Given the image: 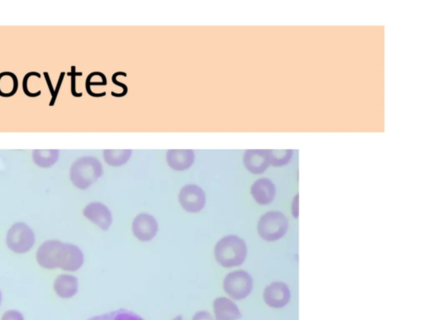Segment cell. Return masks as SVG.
I'll return each mask as SVG.
<instances>
[{
	"label": "cell",
	"mask_w": 427,
	"mask_h": 320,
	"mask_svg": "<svg viewBox=\"0 0 427 320\" xmlns=\"http://www.w3.org/2000/svg\"><path fill=\"white\" fill-rule=\"evenodd\" d=\"M215 258L224 268L240 266L248 256L245 241L236 235H227L219 239L215 246Z\"/></svg>",
	"instance_id": "1"
},
{
	"label": "cell",
	"mask_w": 427,
	"mask_h": 320,
	"mask_svg": "<svg viewBox=\"0 0 427 320\" xmlns=\"http://www.w3.org/2000/svg\"><path fill=\"white\" fill-rule=\"evenodd\" d=\"M104 174L102 164L95 157H81L70 168L69 177L79 190H86Z\"/></svg>",
	"instance_id": "2"
},
{
	"label": "cell",
	"mask_w": 427,
	"mask_h": 320,
	"mask_svg": "<svg viewBox=\"0 0 427 320\" xmlns=\"http://www.w3.org/2000/svg\"><path fill=\"white\" fill-rule=\"evenodd\" d=\"M288 218L280 211L267 212L259 218L258 233L264 240L268 242L279 240L285 235L288 230Z\"/></svg>",
	"instance_id": "3"
},
{
	"label": "cell",
	"mask_w": 427,
	"mask_h": 320,
	"mask_svg": "<svg viewBox=\"0 0 427 320\" xmlns=\"http://www.w3.org/2000/svg\"><path fill=\"white\" fill-rule=\"evenodd\" d=\"M223 288L231 299L244 300L252 291L253 279L245 270L233 271L224 277Z\"/></svg>",
	"instance_id": "4"
},
{
	"label": "cell",
	"mask_w": 427,
	"mask_h": 320,
	"mask_svg": "<svg viewBox=\"0 0 427 320\" xmlns=\"http://www.w3.org/2000/svg\"><path fill=\"white\" fill-rule=\"evenodd\" d=\"M35 235L25 223H16L8 230L6 244L8 249L16 253H27L34 244Z\"/></svg>",
	"instance_id": "5"
},
{
	"label": "cell",
	"mask_w": 427,
	"mask_h": 320,
	"mask_svg": "<svg viewBox=\"0 0 427 320\" xmlns=\"http://www.w3.org/2000/svg\"><path fill=\"white\" fill-rule=\"evenodd\" d=\"M178 199L182 208L192 214L200 212L206 202L205 191L196 185L184 186L179 193Z\"/></svg>",
	"instance_id": "6"
},
{
	"label": "cell",
	"mask_w": 427,
	"mask_h": 320,
	"mask_svg": "<svg viewBox=\"0 0 427 320\" xmlns=\"http://www.w3.org/2000/svg\"><path fill=\"white\" fill-rule=\"evenodd\" d=\"M85 257L81 249L72 244H62L57 257V268L74 272L81 268Z\"/></svg>",
	"instance_id": "7"
},
{
	"label": "cell",
	"mask_w": 427,
	"mask_h": 320,
	"mask_svg": "<svg viewBox=\"0 0 427 320\" xmlns=\"http://www.w3.org/2000/svg\"><path fill=\"white\" fill-rule=\"evenodd\" d=\"M158 229L156 219L149 214H138L132 223V231L135 238L142 242H148L155 238Z\"/></svg>",
	"instance_id": "8"
},
{
	"label": "cell",
	"mask_w": 427,
	"mask_h": 320,
	"mask_svg": "<svg viewBox=\"0 0 427 320\" xmlns=\"http://www.w3.org/2000/svg\"><path fill=\"white\" fill-rule=\"evenodd\" d=\"M265 303L274 309L284 308L290 300V291L287 284L275 282L267 286L263 293Z\"/></svg>",
	"instance_id": "9"
},
{
	"label": "cell",
	"mask_w": 427,
	"mask_h": 320,
	"mask_svg": "<svg viewBox=\"0 0 427 320\" xmlns=\"http://www.w3.org/2000/svg\"><path fill=\"white\" fill-rule=\"evenodd\" d=\"M83 214L102 230H108L112 225V213L107 206L102 203L93 202L88 204L83 209Z\"/></svg>",
	"instance_id": "10"
},
{
	"label": "cell",
	"mask_w": 427,
	"mask_h": 320,
	"mask_svg": "<svg viewBox=\"0 0 427 320\" xmlns=\"http://www.w3.org/2000/svg\"><path fill=\"white\" fill-rule=\"evenodd\" d=\"M243 164L245 169L250 171V173L262 174L271 165L270 151H246L243 158Z\"/></svg>",
	"instance_id": "11"
},
{
	"label": "cell",
	"mask_w": 427,
	"mask_h": 320,
	"mask_svg": "<svg viewBox=\"0 0 427 320\" xmlns=\"http://www.w3.org/2000/svg\"><path fill=\"white\" fill-rule=\"evenodd\" d=\"M62 244L60 240H47L42 244L36 253L39 265L46 270L57 269V257Z\"/></svg>",
	"instance_id": "12"
},
{
	"label": "cell",
	"mask_w": 427,
	"mask_h": 320,
	"mask_svg": "<svg viewBox=\"0 0 427 320\" xmlns=\"http://www.w3.org/2000/svg\"><path fill=\"white\" fill-rule=\"evenodd\" d=\"M250 193L255 202L261 205H267L275 200L276 188L270 179L262 178L257 179L253 183Z\"/></svg>",
	"instance_id": "13"
},
{
	"label": "cell",
	"mask_w": 427,
	"mask_h": 320,
	"mask_svg": "<svg viewBox=\"0 0 427 320\" xmlns=\"http://www.w3.org/2000/svg\"><path fill=\"white\" fill-rule=\"evenodd\" d=\"M213 309L217 320H238L242 314L237 305L226 297H219L213 302Z\"/></svg>",
	"instance_id": "14"
},
{
	"label": "cell",
	"mask_w": 427,
	"mask_h": 320,
	"mask_svg": "<svg viewBox=\"0 0 427 320\" xmlns=\"http://www.w3.org/2000/svg\"><path fill=\"white\" fill-rule=\"evenodd\" d=\"M166 160L170 167L174 170H187L191 167L195 161V153L191 150L168 151Z\"/></svg>",
	"instance_id": "15"
},
{
	"label": "cell",
	"mask_w": 427,
	"mask_h": 320,
	"mask_svg": "<svg viewBox=\"0 0 427 320\" xmlns=\"http://www.w3.org/2000/svg\"><path fill=\"white\" fill-rule=\"evenodd\" d=\"M54 289L59 297L62 299H70L78 292V279L74 275L60 274L55 279Z\"/></svg>",
	"instance_id": "16"
},
{
	"label": "cell",
	"mask_w": 427,
	"mask_h": 320,
	"mask_svg": "<svg viewBox=\"0 0 427 320\" xmlns=\"http://www.w3.org/2000/svg\"><path fill=\"white\" fill-rule=\"evenodd\" d=\"M18 78L15 74L11 72L0 74V96L4 98L11 97L18 90Z\"/></svg>",
	"instance_id": "17"
},
{
	"label": "cell",
	"mask_w": 427,
	"mask_h": 320,
	"mask_svg": "<svg viewBox=\"0 0 427 320\" xmlns=\"http://www.w3.org/2000/svg\"><path fill=\"white\" fill-rule=\"evenodd\" d=\"M60 156L59 151L37 150L33 151V160L39 167L50 168L54 165Z\"/></svg>",
	"instance_id": "18"
},
{
	"label": "cell",
	"mask_w": 427,
	"mask_h": 320,
	"mask_svg": "<svg viewBox=\"0 0 427 320\" xmlns=\"http://www.w3.org/2000/svg\"><path fill=\"white\" fill-rule=\"evenodd\" d=\"M104 159L107 165L118 167L127 163L132 155L130 150H107L104 151Z\"/></svg>",
	"instance_id": "19"
},
{
	"label": "cell",
	"mask_w": 427,
	"mask_h": 320,
	"mask_svg": "<svg viewBox=\"0 0 427 320\" xmlns=\"http://www.w3.org/2000/svg\"><path fill=\"white\" fill-rule=\"evenodd\" d=\"M87 320H144L139 314L132 312V311L121 309L112 311L96 316L91 317Z\"/></svg>",
	"instance_id": "20"
},
{
	"label": "cell",
	"mask_w": 427,
	"mask_h": 320,
	"mask_svg": "<svg viewBox=\"0 0 427 320\" xmlns=\"http://www.w3.org/2000/svg\"><path fill=\"white\" fill-rule=\"evenodd\" d=\"M294 151L292 150L270 151L271 165L275 167L287 165L292 160Z\"/></svg>",
	"instance_id": "21"
},
{
	"label": "cell",
	"mask_w": 427,
	"mask_h": 320,
	"mask_svg": "<svg viewBox=\"0 0 427 320\" xmlns=\"http://www.w3.org/2000/svg\"><path fill=\"white\" fill-rule=\"evenodd\" d=\"M1 320H25L23 314L18 310H8L3 314Z\"/></svg>",
	"instance_id": "22"
},
{
	"label": "cell",
	"mask_w": 427,
	"mask_h": 320,
	"mask_svg": "<svg viewBox=\"0 0 427 320\" xmlns=\"http://www.w3.org/2000/svg\"><path fill=\"white\" fill-rule=\"evenodd\" d=\"M192 320H215L208 311L201 310L194 315Z\"/></svg>",
	"instance_id": "23"
},
{
	"label": "cell",
	"mask_w": 427,
	"mask_h": 320,
	"mask_svg": "<svg viewBox=\"0 0 427 320\" xmlns=\"http://www.w3.org/2000/svg\"><path fill=\"white\" fill-rule=\"evenodd\" d=\"M64 76H65V73L61 74V76L60 77V80H59L58 84H57V86L61 85V83H62V81H63ZM59 89H60V88H57V89L55 90H52L51 95H52L53 97L51 99L50 105H53L55 104V99L57 97V95H58Z\"/></svg>",
	"instance_id": "24"
},
{
	"label": "cell",
	"mask_w": 427,
	"mask_h": 320,
	"mask_svg": "<svg viewBox=\"0 0 427 320\" xmlns=\"http://www.w3.org/2000/svg\"><path fill=\"white\" fill-rule=\"evenodd\" d=\"M172 320H183V317L182 316V315H179V316L175 317Z\"/></svg>",
	"instance_id": "25"
},
{
	"label": "cell",
	"mask_w": 427,
	"mask_h": 320,
	"mask_svg": "<svg viewBox=\"0 0 427 320\" xmlns=\"http://www.w3.org/2000/svg\"><path fill=\"white\" fill-rule=\"evenodd\" d=\"M2 303V293L1 291H0V305H1Z\"/></svg>",
	"instance_id": "26"
}]
</instances>
